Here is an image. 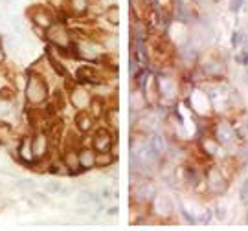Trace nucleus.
<instances>
[{
    "mask_svg": "<svg viewBox=\"0 0 248 231\" xmlns=\"http://www.w3.org/2000/svg\"><path fill=\"white\" fill-rule=\"evenodd\" d=\"M76 125H78V129H79L81 132H87L92 129V125H94V117L87 112H79L78 117H76Z\"/></svg>",
    "mask_w": 248,
    "mask_h": 231,
    "instance_id": "nucleus-11",
    "label": "nucleus"
},
{
    "mask_svg": "<svg viewBox=\"0 0 248 231\" xmlns=\"http://www.w3.org/2000/svg\"><path fill=\"white\" fill-rule=\"evenodd\" d=\"M78 200H79V204H90V202L94 200V196L90 195V193H81V195L78 196Z\"/></svg>",
    "mask_w": 248,
    "mask_h": 231,
    "instance_id": "nucleus-22",
    "label": "nucleus"
},
{
    "mask_svg": "<svg viewBox=\"0 0 248 231\" xmlns=\"http://www.w3.org/2000/svg\"><path fill=\"white\" fill-rule=\"evenodd\" d=\"M78 54L85 59H90V61H96L98 59V50H96V44H92L90 41H83L78 44Z\"/></svg>",
    "mask_w": 248,
    "mask_h": 231,
    "instance_id": "nucleus-8",
    "label": "nucleus"
},
{
    "mask_svg": "<svg viewBox=\"0 0 248 231\" xmlns=\"http://www.w3.org/2000/svg\"><path fill=\"white\" fill-rule=\"evenodd\" d=\"M215 138H217V142L219 143L226 145L228 142L233 140V132H232L230 127H226V125H219V127H217V130H215Z\"/></svg>",
    "mask_w": 248,
    "mask_h": 231,
    "instance_id": "nucleus-14",
    "label": "nucleus"
},
{
    "mask_svg": "<svg viewBox=\"0 0 248 231\" xmlns=\"http://www.w3.org/2000/svg\"><path fill=\"white\" fill-rule=\"evenodd\" d=\"M11 108V99H8L6 96L0 94V116H6Z\"/></svg>",
    "mask_w": 248,
    "mask_h": 231,
    "instance_id": "nucleus-17",
    "label": "nucleus"
},
{
    "mask_svg": "<svg viewBox=\"0 0 248 231\" xmlns=\"http://www.w3.org/2000/svg\"><path fill=\"white\" fill-rule=\"evenodd\" d=\"M241 198L247 202L248 200V180L245 182V186H243V189H241Z\"/></svg>",
    "mask_w": 248,
    "mask_h": 231,
    "instance_id": "nucleus-24",
    "label": "nucleus"
},
{
    "mask_svg": "<svg viewBox=\"0 0 248 231\" xmlns=\"http://www.w3.org/2000/svg\"><path fill=\"white\" fill-rule=\"evenodd\" d=\"M241 62H245L248 66V54H243V57H241Z\"/></svg>",
    "mask_w": 248,
    "mask_h": 231,
    "instance_id": "nucleus-26",
    "label": "nucleus"
},
{
    "mask_svg": "<svg viewBox=\"0 0 248 231\" xmlns=\"http://www.w3.org/2000/svg\"><path fill=\"white\" fill-rule=\"evenodd\" d=\"M30 18H31V22H33L37 28H43V29H48V28L53 26L52 11H50V9H46V8H43V6L30 9Z\"/></svg>",
    "mask_w": 248,
    "mask_h": 231,
    "instance_id": "nucleus-3",
    "label": "nucleus"
},
{
    "mask_svg": "<svg viewBox=\"0 0 248 231\" xmlns=\"http://www.w3.org/2000/svg\"><path fill=\"white\" fill-rule=\"evenodd\" d=\"M243 2H245V0H230V9L233 13H237L241 9V6H243Z\"/></svg>",
    "mask_w": 248,
    "mask_h": 231,
    "instance_id": "nucleus-23",
    "label": "nucleus"
},
{
    "mask_svg": "<svg viewBox=\"0 0 248 231\" xmlns=\"http://www.w3.org/2000/svg\"><path fill=\"white\" fill-rule=\"evenodd\" d=\"M64 165H66V171L70 173H76V171L81 169L79 165V152L76 151H68L64 154Z\"/></svg>",
    "mask_w": 248,
    "mask_h": 231,
    "instance_id": "nucleus-10",
    "label": "nucleus"
},
{
    "mask_svg": "<svg viewBox=\"0 0 248 231\" xmlns=\"http://www.w3.org/2000/svg\"><path fill=\"white\" fill-rule=\"evenodd\" d=\"M66 6L74 15H83L89 11V0H66Z\"/></svg>",
    "mask_w": 248,
    "mask_h": 231,
    "instance_id": "nucleus-12",
    "label": "nucleus"
},
{
    "mask_svg": "<svg viewBox=\"0 0 248 231\" xmlns=\"http://www.w3.org/2000/svg\"><path fill=\"white\" fill-rule=\"evenodd\" d=\"M6 59V52H4V48H2V43H0V62Z\"/></svg>",
    "mask_w": 248,
    "mask_h": 231,
    "instance_id": "nucleus-25",
    "label": "nucleus"
},
{
    "mask_svg": "<svg viewBox=\"0 0 248 231\" xmlns=\"http://www.w3.org/2000/svg\"><path fill=\"white\" fill-rule=\"evenodd\" d=\"M110 145H114L110 132L105 130V129H99L98 132H96V136H94V149L98 152H107L110 149Z\"/></svg>",
    "mask_w": 248,
    "mask_h": 231,
    "instance_id": "nucleus-5",
    "label": "nucleus"
},
{
    "mask_svg": "<svg viewBox=\"0 0 248 231\" xmlns=\"http://www.w3.org/2000/svg\"><path fill=\"white\" fill-rule=\"evenodd\" d=\"M48 33L46 37L50 39V43L53 46H57V48H61V50H66L68 46H70V33H68V29L64 24H53L52 28H48L46 29Z\"/></svg>",
    "mask_w": 248,
    "mask_h": 231,
    "instance_id": "nucleus-2",
    "label": "nucleus"
},
{
    "mask_svg": "<svg viewBox=\"0 0 248 231\" xmlns=\"http://www.w3.org/2000/svg\"><path fill=\"white\" fill-rule=\"evenodd\" d=\"M4 44L8 46L9 52H17V43H15L13 37H6V39H4Z\"/></svg>",
    "mask_w": 248,
    "mask_h": 231,
    "instance_id": "nucleus-20",
    "label": "nucleus"
},
{
    "mask_svg": "<svg viewBox=\"0 0 248 231\" xmlns=\"http://www.w3.org/2000/svg\"><path fill=\"white\" fill-rule=\"evenodd\" d=\"M70 99H72V105L78 108V110H81V112H83V110H85V108H87L90 103H92V101H90V96L87 94V90L79 88V87L72 90Z\"/></svg>",
    "mask_w": 248,
    "mask_h": 231,
    "instance_id": "nucleus-6",
    "label": "nucleus"
},
{
    "mask_svg": "<svg viewBox=\"0 0 248 231\" xmlns=\"http://www.w3.org/2000/svg\"><path fill=\"white\" fill-rule=\"evenodd\" d=\"M11 134V127L6 123H0V142H6V138H9Z\"/></svg>",
    "mask_w": 248,
    "mask_h": 231,
    "instance_id": "nucleus-19",
    "label": "nucleus"
},
{
    "mask_svg": "<svg viewBox=\"0 0 248 231\" xmlns=\"http://www.w3.org/2000/svg\"><path fill=\"white\" fill-rule=\"evenodd\" d=\"M112 156H107V154H103V156H98V161H96V165H110L112 163Z\"/></svg>",
    "mask_w": 248,
    "mask_h": 231,
    "instance_id": "nucleus-21",
    "label": "nucleus"
},
{
    "mask_svg": "<svg viewBox=\"0 0 248 231\" xmlns=\"http://www.w3.org/2000/svg\"><path fill=\"white\" fill-rule=\"evenodd\" d=\"M11 0H0V6H6V4H9Z\"/></svg>",
    "mask_w": 248,
    "mask_h": 231,
    "instance_id": "nucleus-27",
    "label": "nucleus"
},
{
    "mask_svg": "<svg viewBox=\"0 0 248 231\" xmlns=\"http://www.w3.org/2000/svg\"><path fill=\"white\" fill-rule=\"evenodd\" d=\"M96 161H98V156H96V151L94 149H81L79 152V165L83 171H89L92 167H96Z\"/></svg>",
    "mask_w": 248,
    "mask_h": 231,
    "instance_id": "nucleus-7",
    "label": "nucleus"
},
{
    "mask_svg": "<svg viewBox=\"0 0 248 231\" xmlns=\"http://www.w3.org/2000/svg\"><path fill=\"white\" fill-rule=\"evenodd\" d=\"M26 99L31 105H43L48 99V87L45 79L37 73H31L26 81Z\"/></svg>",
    "mask_w": 248,
    "mask_h": 231,
    "instance_id": "nucleus-1",
    "label": "nucleus"
},
{
    "mask_svg": "<svg viewBox=\"0 0 248 231\" xmlns=\"http://www.w3.org/2000/svg\"><path fill=\"white\" fill-rule=\"evenodd\" d=\"M105 18H107V22H110L112 26H118V24H120V11H118V8L112 6V8L107 9Z\"/></svg>",
    "mask_w": 248,
    "mask_h": 231,
    "instance_id": "nucleus-15",
    "label": "nucleus"
},
{
    "mask_svg": "<svg viewBox=\"0 0 248 231\" xmlns=\"http://www.w3.org/2000/svg\"><path fill=\"white\" fill-rule=\"evenodd\" d=\"M17 187L20 191H31L35 187V184H33V180H18Z\"/></svg>",
    "mask_w": 248,
    "mask_h": 231,
    "instance_id": "nucleus-18",
    "label": "nucleus"
},
{
    "mask_svg": "<svg viewBox=\"0 0 248 231\" xmlns=\"http://www.w3.org/2000/svg\"><path fill=\"white\" fill-rule=\"evenodd\" d=\"M78 79L81 83H85V85H96L98 83V73L90 66H81L79 70H78Z\"/></svg>",
    "mask_w": 248,
    "mask_h": 231,
    "instance_id": "nucleus-9",
    "label": "nucleus"
},
{
    "mask_svg": "<svg viewBox=\"0 0 248 231\" xmlns=\"http://www.w3.org/2000/svg\"><path fill=\"white\" fill-rule=\"evenodd\" d=\"M50 151V143H48V136L45 132H37L31 138V154L35 160H43Z\"/></svg>",
    "mask_w": 248,
    "mask_h": 231,
    "instance_id": "nucleus-4",
    "label": "nucleus"
},
{
    "mask_svg": "<svg viewBox=\"0 0 248 231\" xmlns=\"http://www.w3.org/2000/svg\"><path fill=\"white\" fill-rule=\"evenodd\" d=\"M208 182H210L212 189L213 187H215V189H222V187L226 186V178H224V174H222L221 171H217V169L210 171V174H208Z\"/></svg>",
    "mask_w": 248,
    "mask_h": 231,
    "instance_id": "nucleus-13",
    "label": "nucleus"
},
{
    "mask_svg": "<svg viewBox=\"0 0 248 231\" xmlns=\"http://www.w3.org/2000/svg\"><path fill=\"white\" fill-rule=\"evenodd\" d=\"M61 191V186H59V182H55V180H48V182H45V193H52V195H55V193H59Z\"/></svg>",
    "mask_w": 248,
    "mask_h": 231,
    "instance_id": "nucleus-16",
    "label": "nucleus"
}]
</instances>
